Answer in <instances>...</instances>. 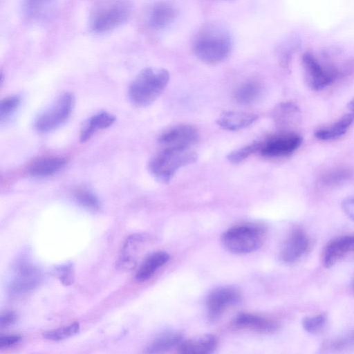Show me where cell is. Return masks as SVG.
I'll return each mask as SVG.
<instances>
[{
	"instance_id": "4316f807",
	"label": "cell",
	"mask_w": 354,
	"mask_h": 354,
	"mask_svg": "<svg viewBox=\"0 0 354 354\" xmlns=\"http://www.w3.org/2000/svg\"><path fill=\"white\" fill-rule=\"evenodd\" d=\"M74 197L80 205L89 210L97 211L100 208L98 198L86 189H77L74 193Z\"/></svg>"
},
{
	"instance_id": "9c48e42d",
	"label": "cell",
	"mask_w": 354,
	"mask_h": 354,
	"mask_svg": "<svg viewBox=\"0 0 354 354\" xmlns=\"http://www.w3.org/2000/svg\"><path fill=\"white\" fill-rule=\"evenodd\" d=\"M302 142V138L294 133L275 135L261 143L259 149L262 156L278 158L288 156L296 151Z\"/></svg>"
},
{
	"instance_id": "6da1fadb",
	"label": "cell",
	"mask_w": 354,
	"mask_h": 354,
	"mask_svg": "<svg viewBox=\"0 0 354 354\" xmlns=\"http://www.w3.org/2000/svg\"><path fill=\"white\" fill-rule=\"evenodd\" d=\"M232 38L228 29L218 23H208L202 26L192 41V50L202 62L216 64L224 61L230 54Z\"/></svg>"
},
{
	"instance_id": "d590c367",
	"label": "cell",
	"mask_w": 354,
	"mask_h": 354,
	"mask_svg": "<svg viewBox=\"0 0 354 354\" xmlns=\"http://www.w3.org/2000/svg\"><path fill=\"white\" fill-rule=\"evenodd\" d=\"M342 207L346 215L354 221V196L345 198L342 201Z\"/></svg>"
},
{
	"instance_id": "1f68e13d",
	"label": "cell",
	"mask_w": 354,
	"mask_h": 354,
	"mask_svg": "<svg viewBox=\"0 0 354 354\" xmlns=\"http://www.w3.org/2000/svg\"><path fill=\"white\" fill-rule=\"evenodd\" d=\"M55 274L59 281L66 286L71 285L73 282L74 272L71 264H66L57 267L55 270Z\"/></svg>"
},
{
	"instance_id": "44dd1931",
	"label": "cell",
	"mask_w": 354,
	"mask_h": 354,
	"mask_svg": "<svg viewBox=\"0 0 354 354\" xmlns=\"http://www.w3.org/2000/svg\"><path fill=\"white\" fill-rule=\"evenodd\" d=\"M115 117L106 111L98 113L91 117L83 125L80 140L82 142H85L98 130L109 127L113 124Z\"/></svg>"
},
{
	"instance_id": "9a60e30c",
	"label": "cell",
	"mask_w": 354,
	"mask_h": 354,
	"mask_svg": "<svg viewBox=\"0 0 354 354\" xmlns=\"http://www.w3.org/2000/svg\"><path fill=\"white\" fill-rule=\"evenodd\" d=\"M234 326L243 329L270 333L276 331L278 324L270 319L248 313H239L233 320Z\"/></svg>"
},
{
	"instance_id": "ba28073f",
	"label": "cell",
	"mask_w": 354,
	"mask_h": 354,
	"mask_svg": "<svg viewBox=\"0 0 354 354\" xmlns=\"http://www.w3.org/2000/svg\"><path fill=\"white\" fill-rule=\"evenodd\" d=\"M199 138L198 130L189 124H178L164 131L158 142L163 148L189 149Z\"/></svg>"
},
{
	"instance_id": "f35d334b",
	"label": "cell",
	"mask_w": 354,
	"mask_h": 354,
	"mask_svg": "<svg viewBox=\"0 0 354 354\" xmlns=\"http://www.w3.org/2000/svg\"><path fill=\"white\" fill-rule=\"evenodd\" d=\"M347 106L351 111H354V97L349 101Z\"/></svg>"
},
{
	"instance_id": "d4e9b609",
	"label": "cell",
	"mask_w": 354,
	"mask_h": 354,
	"mask_svg": "<svg viewBox=\"0 0 354 354\" xmlns=\"http://www.w3.org/2000/svg\"><path fill=\"white\" fill-rule=\"evenodd\" d=\"M56 0H22L26 15L31 18L40 19L50 15L55 6Z\"/></svg>"
},
{
	"instance_id": "4fadbf2b",
	"label": "cell",
	"mask_w": 354,
	"mask_h": 354,
	"mask_svg": "<svg viewBox=\"0 0 354 354\" xmlns=\"http://www.w3.org/2000/svg\"><path fill=\"white\" fill-rule=\"evenodd\" d=\"M146 240V236L142 234H132L126 239L116 262L119 270H129L135 266L138 253Z\"/></svg>"
},
{
	"instance_id": "ac0fdd59",
	"label": "cell",
	"mask_w": 354,
	"mask_h": 354,
	"mask_svg": "<svg viewBox=\"0 0 354 354\" xmlns=\"http://www.w3.org/2000/svg\"><path fill=\"white\" fill-rule=\"evenodd\" d=\"M257 118L258 115L252 113L227 111L218 118L216 123L223 129L236 131L250 126Z\"/></svg>"
},
{
	"instance_id": "8992f818",
	"label": "cell",
	"mask_w": 354,
	"mask_h": 354,
	"mask_svg": "<svg viewBox=\"0 0 354 354\" xmlns=\"http://www.w3.org/2000/svg\"><path fill=\"white\" fill-rule=\"evenodd\" d=\"M74 105L73 94L69 92L62 93L38 115L34 123L35 129L41 133L56 129L69 118Z\"/></svg>"
},
{
	"instance_id": "7402d4cb",
	"label": "cell",
	"mask_w": 354,
	"mask_h": 354,
	"mask_svg": "<svg viewBox=\"0 0 354 354\" xmlns=\"http://www.w3.org/2000/svg\"><path fill=\"white\" fill-rule=\"evenodd\" d=\"M354 121V113H347L331 124L317 129L315 136L322 140L336 139L344 135Z\"/></svg>"
},
{
	"instance_id": "f546056e",
	"label": "cell",
	"mask_w": 354,
	"mask_h": 354,
	"mask_svg": "<svg viewBox=\"0 0 354 354\" xmlns=\"http://www.w3.org/2000/svg\"><path fill=\"white\" fill-rule=\"evenodd\" d=\"M326 323V317L324 314L308 316L303 319L302 326L304 330L311 334L320 332Z\"/></svg>"
},
{
	"instance_id": "7a4b0ae2",
	"label": "cell",
	"mask_w": 354,
	"mask_h": 354,
	"mask_svg": "<svg viewBox=\"0 0 354 354\" xmlns=\"http://www.w3.org/2000/svg\"><path fill=\"white\" fill-rule=\"evenodd\" d=\"M169 80V72L160 68L142 69L129 88V97L137 106L144 107L153 103L163 92Z\"/></svg>"
},
{
	"instance_id": "d6a6232c",
	"label": "cell",
	"mask_w": 354,
	"mask_h": 354,
	"mask_svg": "<svg viewBox=\"0 0 354 354\" xmlns=\"http://www.w3.org/2000/svg\"><path fill=\"white\" fill-rule=\"evenodd\" d=\"M297 45L298 43L296 41L292 40H288L281 44L279 51L283 62H286L289 59Z\"/></svg>"
},
{
	"instance_id": "8d00e7d4",
	"label": "cell",
	"mask_w": 354,
	"mask_h": 354,
	"mask_svg": "<svg viewBox=\"0 0 354 354\" xmlns=\"http://www.w3.org/2000/svg\"><path fill=\"white\" fill-rule=\"evenodd\" d=\"M21 337L17 335H3L0 337V348L10 347L21 340Z\"/></svg>"
},
{
	"instance_id": "30bf717a",
	"label": "cell",
	"mask_w": 354,
	"mask_h": 354,
	"mask_svg": "<svg viewBox=\"0 0 354 354\" xmlns=\"http://www.w3.org/2000/svg\"><path fill=\"white\" fill-rule=\"evenodd\" d=\"M302 64L306 84L313 90H322L334 80V72L323 66L312 54H304Z\"/></svg>"
},
{
	"instance_id": "e575fe53",
	"label": "cell",
	"mask_w": 354,
	"mask_h": 354,
	"mask_svg": "<svg viewBox=\"0 0 354 354\" xmlns=\"http://www.w3.org/2000/svg\"><path fill=\"white\" fill-rule=\"evenodd\" d=\"M17 319L16 314L12 311H6L0 316V326L1 328H7L13 324Z\"/></svg>"
},
{
	"instance_id": "83f0119b",
	"label": "cell",
	"mask_w": 354,
	"mask_h": 354,
	"mask_svg": "<svg viewBox=\"0 0 354 354\" xmlns=\"http://www.w3.org/2000/svg\"><path fill=\"white\" fill-rule=\"evenodd\" d=\"M21 101L20 95H15L3 99L0 102L1 123L6 121L17 111Z\"/></svg>"
},
{
	"instance_id": "3957f363",
	"label": "cell",
	"mask_w": 354,
	"mask_h": 354,
	"mask_svg": "<svg viewBox=\"0 0 354 354\" xmlns=\"http://www.w3.org/2000/svg\"><path fill=\"white\" fill-rule=\"evenodd\" d=\"M132 6L128 0H104L93 9L90 27L97 33L109 32L125 22L130 17Z\"/></svg>"
},
{
	"instance_id": "e0dca14e",
	"label": "cell",
	"mask_w": 354,
	"mask_h": 354,
	"mask_svg": "<svg viewBox=\"0 0 354 354\" xmlns=\"http://www.w3.org/2000/svg\"><path fill=\"white\" fill-rule=\"evenodd\" d=\"M39 270L32 266L23 265L12 282L10 288L14 294H21L32 289L39 282Z\"/></svg>"
},
{
	"instance_id": "f1b7e54d",
	"label": "cell",
	"mask_w": 354,
	"mask_h": 354,
	"mask_svg": "<svg viewBox=\"0 0 354 354\" xmlns=\"http://www.w3.org/2000/svg\"><path fill=\"white\" fill-rule=\"evenodd\" d=\"M261 145V142H254L232 151L227 155V158L230 162L234 164L239 163L249 157L252 153L259 151Z\"/></svg>"
},
{
	"instance_id": "d6986e66",
	"label": "cell",
	"mask_w": 354,
	"mask_h": 354,
	"mask_svg": "<svg viewBox=\"0 0 354 354\" xmlns=\"http://www.w3.org/2000/svg\"><path fill=\"white\" fill-rule=\"evenodd\" d=\"M217 344L216 337L207 334L198 339L183 340L177 349L178 352L182 354H207L214 352Z\"/></svg>"
},
{
	"instance_id": "cb8c5ba5",
	"label": "cell",
	"mask_w": 354,
	"mask_h": 354,
	"mask_svg": "<svg viewBox=\"0 0 354 354\" xmlns=\"http://www.w3.org/2000/svg\"><path fill=\"white\" fill-rule=\"evenodd\" d=\"M262 87L256 81H248L241 84L235 91L234 97L241 104L255 102L261 95Z\"/></svg>"
},
{
	"instance_id": "2e32d148",
	"label": "cell",
	"mask_w": 354,
	"mask_h": 354,
	"mask_svg": "<svg viewBox=\"0 0 354 354\" xmlns=\"http://www.w3.org/2000/svg\"><path fill=\"white\" fill-rule=\"evenodd\" d=\"M67 159L62 156H46L33 162L28 168L30 176L41 178L52 176L67 164Z\"/></svg>"
},
{
	"instance_id": "603a6c76",
	"label": "cell",
	"mask_w": 354,
	"mask_h": 354,
	"mask_svg": "<svg viewBox=\"0 0 354 354\" xmlns=\"http://www.w3.org/2000/svg\"><path fill=\"white\" fill-rule=\"evenodd\" d=\"M183 341V335L178 331H169L156 337L146 348L147 353H161L178 346Z\"/></svg>"
},
{
	"instance_id": "836d02e7",
	"label": "cell",
	"mask_w": 354,
	"mask_h": 354,
	"mask_svg": "<svg viewBox=\"0 0 354 354\" xmlns=\"http://www.w3.org/2000/svg\"><path fill=\"white\" fill-rule=\"evenodd\" d=\"M354 345V332L331 342V348L343 349Z\"/></svg>"
},
{
	"instance_id": "5bb4252c",
	"label": "cell",
	"mask_w": 354,
	"mask_h": 354,
	"mask_svg": "<svg viewBox=\"0 0 354 354\" xmlns=\"http://www.w3.org/2000/svg\"><path fill=\"white\" fill-rule=\"evenodd\" d=\"M354 251V235L335 238L328 242L324 250L323 263L328 268L346 254Z\"/></svg>"
},
{
	"instance_id": "52a82bcc",
	"label": "cell",
	"mask_w": 354,
	"mask_h": 354,
	"mask_svg": "<svg viewBox=\"0 0 354 354\" xmlns=\"http://www.w3.org/2000/svg\"><path fill=\"white\" fill-rule=\"evenodd\" d=\"M241 299V292L234 286H225L212 290L206 299L209 317L219 318L229 308L239 303Z\"/></svg>"
},
{
	"instance_id": "4dcf8cb0",
	"label": "cell",
	"mask_w": 354,
	"mask_h": 354,
	"mask_svg": "<svg viewBox=\"0 0 354 354\" xmlns=\"http://www.w3.org/2000/svg\"><path fill=\"white\" fill-rule=\"evenodd\" d=\"M298 113L299 109L295 104L291 102H283L275 109L273 115L276 121L281 124L286 121L290 116Z\"/></svg>"
},
{
	"instance_id": "484cf974",
	"label": "cell",
	"mask_w": 354,
	"mask_h": 354,
	"mask_svg": "<svg viewBox=\"0 0 354 354\" xmlns=\"http://www.w3.org/2000/svg\"><path fill=\"white\" fill-rule=\"evenodd\" d=\"M80 330V324L73 322L68 326L46 331L43 336L52 341H60L75 335Z\"/></svg>"
},
{
	"instance_id": "8fae6325",
	"label": "cell",
	"mask_w": 354,
	"mask_h": 354,
	"mask_svg": "<svg viewBox=\"0 0 354 354\" xmlns=\"http://www.w3.org/2000/svg\"><path fill=\"white\" fill-rule=\"evenodd\" d=\"M310 241L306 232L296 228L290 234L280 252V259L285 263H292L299 260L308 250Z\"/></svg>"
},
{
	"instance_id": "277c9868",
	"label": "cell",
	"mask_w": 354,
	"mask_h": 354,
	"mask_svg": "<svg viewBox=\"0 0 354 354\" xmlns=\"http://www.w3.org/2000/svg\"><path fill=\"white\" fill-rule=\"evenodd\" d=\"M197 154L190 151L163 148L149 161L148 169L158 181L168 183L181 167L194 162Z\"/></svg>"
},
{
	"instance_id": "7c38bea8",
	"label": "cell",
	"mask_w": 354,
	"mask_h": 354,
	"mask_svg": "<svg viewBox=\"0 0 354 354\" xmlns=\"http://www.w3.org/2000/svg\"><path fill=\"white\" fill-rule=\"evenodd\" d=\"M178 10L169 1H160L155 3L149 10L148 24L155 30H162L169 26L178 16Z\"/></svg>"
},
{
	"instance_id": "74e56055",
	"label": "cell",
	"mask_w": 354,
	"mask_h": 354,
	"mask_svg": "<svg viewBox=\"0 0 354 354\" xmlns=\"http://www.w3.org/2000/svg\"><path fill=\"white\" fill-rule=\"evenodd\" d=\"M348 174L345 171H335L327 175L324 180L326 183H337V181L344 179Z\"/></svg>"
},
{
	"instance_id": "ffe728a7",
	"label": "cell",
	"mask_w": 354,
	"mask_h": 354,
	"mask_svg": "<svg viewBox=\"0 0 354 354\" xmlns=\"http://www.w3.org/2000/svg\"><path fill=\"white\" fill-rule=\"evenodd\" d=\"M169 259V254L164 251H158L149 254L140 266L136 274V279L140 282L148 280Z\"/></svg>"
},
{
	"instance_id": "5b68a950",
	"label": "cell",
	"mask_w": 354,
	"mask_h": 354,
	"mask_svg": "<svg viewBox=\"0 0 354 354\" xmlns=\"http://www.w3.org/2000/svg\"><path fill=\"white\" fill-rule=\"evenodd\" d=\"M266 237L265 227L258 223H247L234 226L221 236L224 247L231 252L247 254L258 250Z\"/></svg>"
}]
</instances>
